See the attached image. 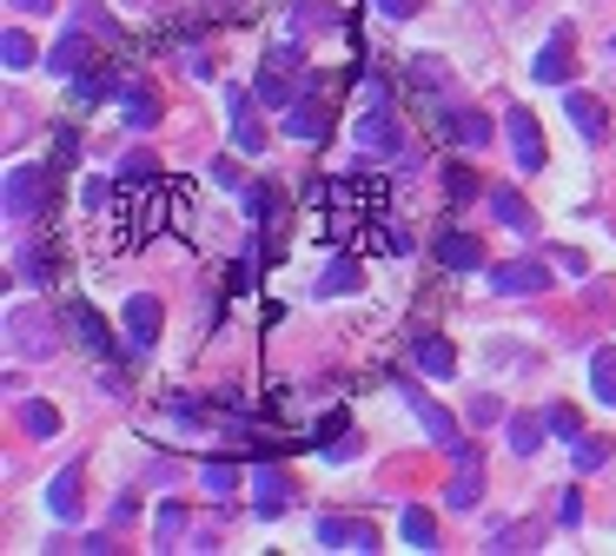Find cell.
I'll use <instances>...</instances> for the list:
<instances>
[{
	"mask_svg": "<svg viewBox=\"0 0 616 556\" xmlns=\"http://www.w3.org/2000/svg\"><path fill=\"white\" fill-rule=\"evenodd\" d=\"M46 199H53V172H40V166H13L7 186H0V212H7V225H33V219L46 212Z\"/></svg>",
	"mask_w": 616,
	"mask_h": 556,
	"instance_id": "obj_1",
	"label": "cell"
},
{
	"mask_svg": "<svg viewBox=\"0 0 616 556\" xmlns=\"http://www.w3.org/2000/svg\"><path fill=\"white\" fill-rule=\"evenodd\" d=\"M299 73H305V46H299V40L272 46V53H265V66H259V80H252L259 106H292V80H299Z\"/></svg>",
	"mask_w": 616,
	"mask_h": 556,
	"instance_id": "obj_2",
	"label": "cell"
},
{
	"mask_svg": "<svg viewBox=\"0 0 616 556\" xmlns=\"http://www.w3.org/2000/svg\"><path fill=\"white\" fill-rule=\"evenodd\" d=\"M352 139H358L365 153H391V146H398V126H391V93H385V80H365V113H358Z\"/></svg>",
	"mask_w": 616,
	"mask_h": 556,
	"instance_id": "obj_3",
	"label": "cell"
},
{
	"mask_svg": "<svg viewBox=\"0 0 616 556\" xmlns=\"http://www.w3.org/2000/svg\"><path fill=\"white\" fill-rule=\"evenodd\" d=\"M504 126H511V153H518V166H524V172H544V133H537V113H531V106H511Z\"/></svg>",
	"mask_w": 616,
	"mask_h": 556,
	"instance_id": "obj_4",
	"label": "cell"
},
{
	"mask_svg": "<svg viewBox=\"0 0 616 556\" xmlns=\"http://www.w3.org/2000/svg\"><path fill=\"white\" fill-rule=\"evenodd\" d=\"M7 338H13L20 358H53V345H60L53 325H46L40 312H13V318H7Z\"/></svg>",
	"mask_w": 616,
	"mask_h": 556,
	"instance_id": "obj_5",
	"label": "cell"
},
{
	"mask_svg": "<svg viewBox=\"0 0 616 556\" xmlns=\"http://www.w3.org/2000/svg\"><path fill=\"white\" fill-rule=\"evenodd\" d=\"M564 113H571V126H577L591 146H604V139H610V106H604L597 93H564Z\"/></svg>",
	"mask_w": 616,
	"mask_h": 556,
	"instance_id": "obj_6",
	"label": "cell"
},
{
	"mask_svg": "<svg viewBox=\"0 0 616 556\" xmlns=\"http://www.w3.org/2000/svg\"><path fill=\"white\" fill-rule=\"evenodd\" d=\"M504 298H531V292H544L551 285V265L544 259H511V265H498V279H491Z\"/></svg>",
	"mask_w": 616,
	"mask_h": 556,
	"instance_id": "obj_7",
	"label": "cell"
},
{
	"mask_svg": "<svg viewBox=\"0 0 616 556\" xmlns=\"http://www.w3.org/2000/svg\"><path fill=\"white\" fill-rule=\"evenodd\" d=\"M319 544L325 550H378V531L365 517H319Z\"/></svg>",
	"mask_w": 616,
	"mask_h": 556,
	"instance_id": "obj_8",
	"label": "cell"
},
{
	"mask_svg": "<svg viewBox=\"0 0 616 556\" xmlns=\"http://www.w3.org/2000/svg\"><path fill=\"white\" fill-rule=\"evenodd\" d=\"M451 458H458V478L445 484V504H451V511H471V504H478V491H484V464L471 458V444H458Z\"/></svg>",
	"mask_w": 616,
	"mask_h": 556,
	"instance_id": "obj_9",
	"label": "cell"
},
{
	"mask_svg": "<svg viewBox=\"0 0 616 556\" xmlns=\"http://www.w3.org/2000/svg\"><path fill=\"white\" fill-rule=\"evenodd\" d=\"M405 398H411V411H418V424H425V431H431V444H445V451H458V444H464V438H458V424H451V411H445V405H431V398H425V391H418V385H405Z\"/></svg>",
	"mask_w": 616,
	"mask_h": 556,
	"instance_id": "obj_10",
	"label": "cell"
},
{
	"mask_svg": "<svg viewBox=\"0 0 616 556\" xmlns=\"http://www.w3.org/2000/svg\"><path fill=\"white\" fill-rule=\"evenodd\" d=\"M46 66H53V73H66V80H80V73L93 66V40H86L80 27H73V33H60V40H53V53H46Z\"/></svg>",
	"mask_w": 616,
	"mask_h": 556,
	"instance_id": "obj_11",
	"label": "cell"
},
{
	"mask_svg": "<svg viewBox=\"0 0 616 556\" xmlns=\"http://www.w3.org/2000/svg\"><path fill=\"white\" fill-rule=\"evenodd\" d=\"M252 99H259V93H232V146H239V153H265V126H259Z\"/></svg>",
	"mask_w": 616,
	"mask_h": 556,
	"instance_id": "obj_12",
	"label": "cell"
},
{
	"mask_svg": "<svg viewBox=\"0 0 616 556\" xmlns=\"http://www.w3.org/2000/svg\"><path fill=\"white\" fill-rule=\"evenodd\" d=\"M285 133H292V139H325V133H332L325 99H292V106H285Z\"/></svg>",
	"mask_w": 616,
	"mask_h": 556,
	"instance_id": "obj_13",
	"label": "cell"
},
{
	"mask_svg": "<svg viewBox=\"0 0 616 556\" xmlns=\"http://www.w3.org/2000/svg\"><path fill=\"white\" fill-rule=\"evenodd\" d=\"M438 265L445 272H478L484 265V245L471 232H438Z\"/></svg>",
	"mask_w": 616,
	"mask_h": 556,
	"instance_id": "obj_14",
	"label": "cell"
},
{
	"mask_svg": "<svg viewBox=\"0 0 616 556\" xmlns=\"http://www.w3.org/2000/svg\"><path fill=\"white\" fill-rule=\"evenodd\" d=\"M126 338L146 352V345H159V298H146V292H133L126 298Z\"/></svg>",
	"mask_w": 616,
	"mask_h": 556,
	"instance_id": "obj_15",
	"label": "cell"
},
{
	"mask_svg": "<svg viewBox=\"0 0 616 556\" xmlns=\"http://www.w3.org/2000/svg\"><path fill=\"white\" fill-rule=\"evenodd\" d=\"M80 478H86V464H66V471L46 484V511H53L60 524H73V517H80Z\"/></svg>",
	"mask_w": 616,
	"mask_h": 556,
	"instance_id": "obj_16",
	"label": "cell"
},
{
	"mask_svg": "<svg viewBox=\"0 0 616 556\" xmlns=\"http://www.w3.org/2000/svg\"><path fill=\"white\" fill-rule=\"evenodd\" d=\"M531 73H537V80H544V86H564V80H571V33H551V40H544V53H537V66H531Z\"/></svg>",
	"mask_w": 616,
	"mask_h": 556,
	"instance_id": "obj_17",
	"label": "cell"
},
{
	"mask_svg": "<svg viewBox=\"0 0 616 556\" xmlns=\"http://www.w3.org/2000/svg\"><path fill=\"white\" fill-rule=\"evenodd\" d=\"M119 113H126V126H133V133H146V126H159V93L133 80V86L119 93Z\"/></svg>",
	"mask_w": 616,
	"mask_h": 556,
	"instance_id": "obj_18",
	"label": "cell"
},
{
	"mask_svg": "<svg viewBox=\"0 0 616 556\" xmlns=\"http://www.w3.org/2000/svg\"><path fill=\"white\" fill-rule=\"evenodd\" d=\"M285 497H292V478H285V471H259V478H252V504H259V517H279Z\"/></svg>",
	"mask_w": 616,
	"mask_h": 556,
	"instance_id": "obj_19",
	"label": "cell"
},
{
	"mask_svg": "<svg viewBox=\"0 0 616 556\" xmlns=\"http://www.w3.org/2000/svg\"><path fill=\"white\" fill-rule=\"evenodd\" d=\"M411 352H418V365H425L431 378H451V371H458V352H451V338H438V332H425Z\"/></svg>",
	"mask_w": 616,
	"mask_h": 556,
	"instance_id": "obj_20",
	"label": "cell"
},
{
	"mask_svg": "<svg viewBox=\"0 0 616 556\" xmlns=\"http://www.w3.org/2000/svg\"><path fill=\"white\" fill-rule=\"evenodd\" d=\"M445 133H451L458 146H491V133H498V126H491L484 113H445Z\"/></svg>",
	"mask_w": 616,
	"mask_h": 556,
	"instance_id": "obj_21",
	"label": "cell"
},
{
	"mask_svg": "<svg viewBox=\"0 0 616 556\" xmlns=\"http://www.w3.org/2000/svg\"><path fill=\"white\" fill-rule=\"evenodd\" d=\"M66 318H73V332H80V345H86V352H113V332L100 325V312H93V305H66Z\"/></svg>",
	"mask_w": 616,
	"mask_h": 556,
	"instance_id": "obj_22",
	"label": "cell"
},
{
	"mask_svg": "<svg viewBox=\"0 0 616 556\" xmlns=\"http://www.w3.org/2000/svg\"><path fill=\"white\" fill-rule=\"evenodd\" d=\"M591 391L616 411V345H597V352H591Z\"/></svg>",
	"mask_w": 616,
	"mask_h": 556,
	"instance_id": "obj_23",
	"label": "cell"
},
{
	"mask_svg": "<svg viewBox=\"0 0 616 556\" xmlns=\"http://www.w3.org/2000/svg\"><path fill=\"white\" fill-rule=\"evenodd\" d=\"M491 212H498V225H511V232H531V225H537V219H531V206H524L511 186H498V192H491Z\"/></svg>",
	"mask_w": 616,
	"mask_h": 556,
	"instance_id": "obj_24",
	"label": "cell"
},
{
	"mask_svg": "<svg viewBox=\"0 0 616 556\" xmlns=\"http://www.w3.org/2000/svg\"><path fill=\"white\" fill-rule=\"evenodd\" d=\"M53 272H60V252L53 245H27L20 252V279L27 285H53Z\"/></svg>",
	"mask_w": 616,
	"mask_h": 556,
	"instance_id": "obj_25",
	"label": "cell"
},
{
	"mask_svg": "<svg viewBox=\"0 0 616 556\" xmlns=\"http://www.w3.org/2000/svg\"><path fill=\"white\" fill-rule=\"evenodd\" d=\"M20 431H27V438H60V411L40 405V398H27V405H20Z\"/></svg>",
	"mask_w": 616,
	"mask_h": 556,
	"instance_id": "obj_26",
	"label": "cell"
},
{
	"mask_svg": "<svg viewBox=\"0 0 616 556\" xmlns=\"http://www.w3.org/2000/svg\"><path fill=\"white\" fill-rule=\"evenodd\" d=\"M345 292H358V265L352 259H332L325 279H319V298H345Z\"/></svg>",
	"mask_w": 616,
	"mask_h": 556,
	"instance_id": "obj_27",
	"label": "cell"
},
{
	"mask_svg": "<svg viewBox=\"0 0 616 556\" xmlns=\"http://www.w3.org/2000/svg\"><path fill=\"white\" fill-rule=\"evenodd\" d=\"M405 544H411V550H438V517L411 504V511H405Z\"/></svg>",
	"mask_w": 616,
	"mask_h": 556,
	"instance_id": "obj_28",
	"label": "cell"
},
{
	"mask_svg": "<svg viewBox=\"0 0 616 556\" xmlns=\"http://www.w3.org/2000/svg\"><path fill=\"white\" fill-rule=\"evenodd\" d=\"M113 93H126L119 73H80V80H73V99H86V106H93V99H113Z\"/></svg>",
	"mask_w": 616,
	"mask_h": 556,
	"instance_id": "obj_29",
	"label": "cell"
},
{
	"mask_svg": "<svg viewBox=\"0 0 616 556\" xmlns=\"http://www.w3.org/2000/svg\"><path fill=\"white\" fill-rule=\"evenodd\" d=\"M544 424H551V418H531V411H524V418H511V451H518V458H531V451L544 444Z\"/></svg>",
	"mask_w": 616,
	"mask_h": 556,
	"instance_id": "obj_30",
	"label": "cell"
},
{
	"mask_svg": "<svg viewBox=\"0 0 616 556\" xmlns=\"http://www.w3.org/2000/svg\"><path fill=\"white\" fill-rule=\"evenodd\" d=\"M571 458H577V471H604V464H610V438H591V431H584V438L571 444Z\"/></svg>",
	"mask_w": 616,
	"mask_h": 556,
	"instance_id": "obj_31",
	"label": "cell"
},
{
	"mask_svg": "<svg viewBox=\"0 0 616 556\" xmlns=\"http://www.w3.org/2000/svg\"><path fill=\"white\" fill-rule=\"evenodd\" d=\"M0 60H7L13 73H20V66H33V40H27L20 27H7V33H0Z\"/></svg>",
	"mask_w": 616,
	"mask_h": 556,
	"instance_id": "obj_32",
	"label": "cell"
},
{
	"mask_svg": "<svg viewBox=\"0 0 616 556\" xmlns=\"http://www.w3.org/2000/svg\"><path fill=\"white\" fill-rule=\"evenodd\" d=\"M332 13L338 7H325V0H292V27L305 33V27H332Z\"/></svg>",
	"mask_w": 616,
	"mask_h": 556,
	"instance_id": "obj_33",
	"label": "cell"
},
{
	"mask_svg": "<svg viewBox=\"0 0 616 556\" xmlns=\"http://www.w3.org/2000/svg\"><path fill=\"white\" fill-rule=\"evenodd\" d=\"M491 550H504V556H511V550H537V524H504Z\"/></svg>",
	"mask_w": 616,
	"mask_h": 556,
	"instance_id": "obj_34",
	"label": "cell"
},
{
	"mask_svg": "<svg viewBox=\"0 0 616 556\" xmlns=\"http://www.w3.org/2000/svg\"><path fill=\"white\" fill-rule=\"evenodd\" d=\"M551 431H557V438H584V418H577L571 405H551Z\"/></svg>",
	"mask_w": 616,
	"mask_h": 556,
	"instance_id": "obj_35",
	"label": "cell"
},
{
	"mask_svg": "<svg viewBox=\"0 0 616 556\" xmlns=\"http://www.w3.org/2000/svg\"><path fill=\"white\" fill-rule=\"evenodd\" d=\"M232 484H239V471H232V464H206V491H212V497H226Z\"/></svg>",
	"mask_w": 616,
	"mask_h": 556,
	"instance_id": "obj_36",
	"label": "cell"
},
{
	"mask_svg": "<svg viewBox=\"0 0 616 556\" xmlns=\"http://www.w3.org/2000/svg\"><path fill=\"white\" fill-rule=\"evenodd\" d=\"M411 80L418 86H445V60H411Z\"/></svg>",
	"mask_w": 616,
	"mask_h": 556,
	"instance_id": "obj_37",
	"label": "cell"
},
{
	"mask_svg": "<svg viewBox=\"0 0 616 556\" xmlns=\"http://www.w3.org/2000/svg\"><path fill=\"white\" fill-rule=\"evenodd\" d=\"M372 7H378L385 20H411V13H418V0H372Z\"/></svg>",
	"mask_w": 616,
	"mask_h": 556,
	"instance_id": "obj_38",
	"label": "cell"
},
{
	"mask_svg": "<svg viewBox=\"0 0 616 556\" xmlns=\"http://www.w3.org/2000/svg\"><path fill=\"white\" fill-rule=\"evenodd\" d=\"M246 206H252V219H272V206H279V199H272V192L259 186V192H246Z\"/></svg>",
	"mask_w": 616,
	"mask_h": 556,
	"instance_id": "obj_39",
	"label": "cell"
},
{
	"mask_svg": "<svg viewBox=\"0 0 616 556\" xmlns=\"http://www.w3.org/2000/svg\"><path fill=\"white\" fill-rule=\"evenodd\" d=\"M179 531H186V511H159V537H166V544H173V537H179Z\"/></svg>",
	"mask_w": 616,
	"mask_h": 556,
	"instance_id": "obj_40",
	"label": "cell"
},
{
	"mask_svg": "<svg viewBox=\"0 0 616 556\" xmlns=\"http://www.w3.org/2000/svg\"><path fill=\"white\" fill-rule=\"evenodd\" d=\"M13 13H53V0H13Z\"/></svg>",
	"mask_w": 616,
	"mask_h": 556,
	"instance_id": "obj_41",
	"label": "cell"
}]
</instances>
